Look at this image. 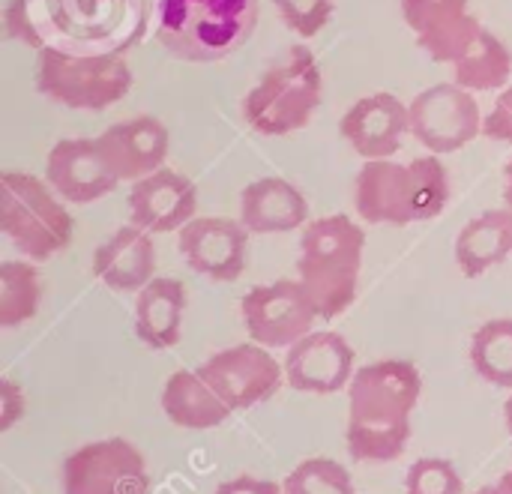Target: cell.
I'll list each match as a JSON object with an SVG mask.
<instances>
[{
	"label": "cell",
	"instance_id": "d590c367",
	"mask_svg": "<svg viewBox=\"0 0 512 494\" xmlns=\"http://www.w3.org/2000/svg\"><path fill=\"white\" fill-rule=\"evenodd\" d=\"M504 423H507V432H510L512 438V396L507 399V405H504Z\"/></svg>",
	"mask_w": 512,
	"mask_h": 494
},
{
	"label": "cell",
	"instance_id": "d6986e66",
	"mask_svg": "<svg viewBox=\"0 0 512 494\" xmlns=\"http://www.w3.org/2000/svg\"><path fill=\"white\" fill-rule=\"evenodd\" d=\"M93 276L117 294H138L156 276L153 234L132 222L108 234L93 252Z\"/></svg>",
	"mask_w": 512,
	"mask_h": 494
},
{
	"label": "cell",
	"instance_id": "5bb4252c",
	"mask_svg": "<svg viewBox=\"0 0 512 494\" xmlns=\"http://www.w3.org/2000/svg\"><path fill=\"white\" fill-rule=\"evenodd\" d=\"M180 255L210 282H237L246 270L249 228L240 219L195 216L180 228Z\"/></svg>",
	"mask_w": 512,
	"mask_h": 494
},
{
	"label": "cell",
	"instance_id": "7402d4cb",
	"mask_svg": "<svg viewBox=\"0 0 512 494\" xmlns=\"http://www.w3.org/2000/svg\"><path fill=\"white\" fill-rule=\"evenodd\" d=\"M159 405L162 414L186 432H210L234 417V411L222 402V396L204 381L198 369H177L174 375H168Z\"/></svg>",
	"mask_w": 512,
	"mask_h": 494
},
{
	"label": "cell",
	"instance_id": "cb8c5ba5",
	"mask_svg": "<svg viewBox=\"0 0 512 494\" xmlns=\"http://www.w3.org/2000/svg\"><path fill=\"white\" fill-rule=\"evenodd\" d=\"M450 66H453V81L462 84L465 90H471V93L498 90L501 93L510 84L512 51L501 36H495L489 27H483Z\"/></svg>",
	"mask_w": 512,
	"mask_h": 494
},
{
	"label": "cell",
	"instance_id": "d4e9b609",
	"mask_svg": "<svg viewBox=\"0 0 512 494\" xmlns=\"http://www.w3.org/2000/svg\"><path fill=\"white\" fill-rule=\"evenodd\" d=\"M42 303V279L30 258L0 264V327L15 330L36 318Z\"/></svg>",
	"mask_w": 512,
	"mask_h": 494
},
{
	"label": "cell",
	"instance_id": "7a4b0ae2",
	"mask_svg": "<svg viewBox=\"0 0 512 494\" xmlns=\"http://www.w3.org/2000/svg\"><path fill=\"white\" fill-rule=\"evenodd\" d=\"M450 201V174L438 153L414 162L366 159L354 180V210L372 225H417L432 222Z\"/></svg>",
	"mask_w": 512,
	"mask_h": 494
},
{
	"label": "cell",
	"instance_id": "6da1fadb",
	"mask_svg": "<svg viewBox=\"0 0 512 494\" xmlns=\"http://www.w3.org/2000/svg\"><path fill=\"white\" fill-rule=\"evenodd\" d=\"M423 396V375L411 360H375L348 384V456L363 465L396 462L411 441V417Z\"/></svg>",
	"mask_w": 512,
	"mask_h": 494
},
{
	"label": "cell",
	"instance_id": "1f68e13d",
	"mask_svg": "<svg viewBox=\"0 0 512 494\" xmlns=\"http://www.w3.org/2000/svg\"><path fill=\"white\" fill-rule=\"evenodd\" d=\"M27 414V393L15 378H0V432H9Z\"/></svg>",
	"mask_w": 512,
	"mask_h": 494
},
{
	"label": "cell",
	"instance_id": "30bf717a",
	"mask_svg": "<svg viewBox=\"0 0 512 494\" xmlns=\"http://www.w3.org/2000/svg\"><path fill=\"white\" fill-rule=\"evenodd\" d=\"M408 114H411V135L438 156L468 147L474 138L483 135V120H486L477 96L456 81H444L420 90L411 99Z\"/></svg>",
	"mask_w": 512,
	"mask_h": 494
},
{
	"label": "cell",
	"instance_id": "52a82bcc",
	"mask_svg": "<svg viewBox=\"0 0 512 494\" xmlns=\"http://www.w3.org/2000/svg\"><path fill=\"white\" fill-rule=\"evenodd\" d=\"M36 90L72 111H105L132 87V69L123 54H69L45 45L36 57Z\"/></svg>",
	"mask_w": 512,
	"mask_h": 494
},
{
	"label": "cell",
	"instance_id": "2e32d148",
	"mask_svg": "<svg viewBox=\"0 0 512 494\" xmlns=\"http://www.w3.org/2000/svg\"><path fill=\"white\" fill-rule=\"evenodd\" d=\"M402 21L435 63H453L483 30L471 0H399Z\"/></svg>",
	"mask_w": 512,
	"mask_h": 494
},
{
	"label": "cell",
	"instance_id": "f1b7e54d",
	"mask_svg": "<svg viewBox=\"0 0 512 494\" xmlns=\"http://www.w3.org/2000/svg\"><path fill=\"white\" fill-rule=\"evenodd\" d=\"M273 6L285 27H291L303 39L318 36L336 12V0H273Z\"/></svg>",
	"mask_w": 512,
	"mask_h": 494
},
{
	"label": "cell",
	"instance_id": "f546056e",
	"mask_svg": "<svg viewBox=\"0 0 512 494\" xmlns=\"http://www.w3.org/2000/svg\"><path fill=\"white\" fill-rule=\"evenodd\" d=\"M483 135L498 141V144H512V87H504L489 108L483 120Z\"/></svg>",
	"mask_w": 512,
	"mask_h": 494
},
{
	"label": "cell",
	"instance_id": "4dcf8cb0",
	"mask_svg": "<svg viewBox=\"0 0 512 494\" xmlns=\"http://www.w3.org/2000/svg\"><path fill=\"white\" fill-rule=\"evenodd\" d=\"M3 18H6V36H9V39L24 42V45H30V48H45L42 39H39V33H36V27H33V21H30L27 0H9Z\"/></svg>",
	"mask_w": 512,
	"mask_h": 494
},
{
	"label": "cell",
	"instance_id": "83f0119b",
	"mask_svg": "<svg viewBox=\"0 0 512 494\" xmlns=\"http://www.w3.org/2000/svg\"><path fill=\"white\" fill-rule=\"evenodd\" d=\"M405 494H465V480L450 459H417L405 474Z\"/></svg>",
	"mask_w": 512,
	"mask_h": 494
},
{
	"label": "cell",
	"instance_id": "9c48e42d",
	"mask_svg": "<svg viewBox=\"0 0 512 494\" xmlns=\"http://www.w3.org/2000/svg\"><path fill=\"white\" fill-rule=\"evenodd\" d=\"M240 318L252 342L264 348H291L321 321L309 291L300 279H276L255 285L240 300Z\"/></svg>",
	"mask_w": 512,
	"mask_h": 494
},
{
	"label": "cell",
	"instance_id": "7c38bea8",
	"mask_svg": "<svg viewBox=\"0 0 512 494\" xmlns=\"http://www.w3.org/2000/svg\"><path fill=\"white\" fill-rule=\"evenodd\" d=\"M285 384L309 396H333L348 390L357 372V354L342 333L312 330L288 348Z\"/></svg>",
	"mask_w": 512,
	"mask_h": 494
},
{
	"label": "cell",
	"instance_id": "484cf974",
	"mask_svg": "<svg viewBox=\"0 0 512 494\" xmlns=\"http://www.w3.org/2000/svg\"><path fill=\"white\" fill-rule=\"evenodd\" d=\"M468 360L486 384L512 390V318L486 321L471 336Z\"/></svg>",
	"mask_w": 512,
	"mask_h": 494
},
{
	"label": "cell",
	"instance_id": "e0dca14e",
	"mask_svg": "<svg viewBox=\"0 0 512 494\" xmlns=\"http://www.w3.org/2000/svg\"><path fill=\"white\" fill-rule=\"evenodd\" d=\"M342 138L363 159H393L411 132L408 105L393 93H369L357 99L339 123Z\"/></svg>",
	"mask_w": 512,
	"mask_h": 494
},
{
	"label": "cell",
	"instance_id": "e575fe53",
	"mask_svg": "<svg viewBox=\"0 0 512 494\" xmlns=\"http://www.w3.org/2000/svg\"><path fill=\"white\" fill-rule=\"evenodd\" d=\"M504 204L512 210V159L504 168Z\"/></svg>",
	"mask_w": 512,
	"mask_h": 494
},
{
	"label": "cell",
	"instance_id": "ba28073f",
	"mask_svg": "<svg viewBox=\"0 0 512 494\" xmlns=\"http://www.w3.org/2000/svg\"><path fill=\"white\" fill-rule=\"evenodd\" d=\"M63 494H150L147 456L126 438H102L72 450L60 468Z\"/></svg>",
	"mask_w": 512,
	"mask_h": 494
},
{
	"label": "cell",
	"instance_id": "d6a6232c",
	"mask_svg": "<svg viewBox=\"0 0 512 494\" xmlns=\"http://www.w3.org/2000/svg\"><path fill=\"white\" fill-rule=\"evenodd\" d=\"M213 494H282V486L273 483V480H261V477H252V474H240V477H231L222 486H216Z\"/></svg>",
	"mask_w": 512,
	"mask_h": 494
},
{
	"label": "cell",
	"instance_id": "9a60e30c",
	"mask_svg": "<svg viewBox=\"0 0 512 494\" xmlns=\"http://www.w3.org/2000/svg\"><path fill=\"white\" fill-rule=\"evenodd\" d=\"M129 222L150 234H171L189 225L198 213L195 183L171 168H159L129 189Z\"/></svg>",
	"mask_w": 512,
	"mask_h": 494
},
{
	"label": "cell",
	"instance_id": "44dd1931",
	"mask_svg": "<svg viewBox=\"0 0 512 494\" xmlns=\"http://www.w3.org/2000/svg\"><path fill=\"white\" fill-rule=\"evenodd\" d=\"M189 294L180 279L153 276L135 294V339L150 351H168L180 342Z\"/></svg>",
	"mask_w": 512,
	"mask_h": 494
},
{
	"label": "cell",
	"instance_id": "4316f807",
	"mask_svg": "<svg viewBox=\"0 0 512 494\" xmlns=\"http://www.w3.org/2000/svg\"><path fill=\"white\" fill-rule=\"evenodd\" d=\"M282 494H357V489L345 465L327 456H315L300 462L282 480Z\"/></svg>",
	"mask_w": 512,
	"mask_h": 494
},
{
	"label": "cell",
	"instance_id": "ac0fdd59",
	"mask_svg": "<svg viewBox=\"0 0 512 494\" xmlns=\"http://www.w3.org/2000/svg\"><path fill=\"white\" fill-rule=\"evenodd\" d=\"M99 144L117 177L135 183L165 165L171 150V132L159 117L138 114L108 126L99 135Z\"/></svg>",
	"mask_w": 512,
	"mask_h": 494
},
{
	"label": "cell",
	"instance_id": "5b68a950",
	"mask_svg": "<svg viewBox=\"0 0 512 494\" xmlns=\"http://www.w3.org/2000/svg\"><path fill=\"white\" fill-rule=\"evenodd\" d=\"M321 99H324L321 63L309 48L294 45L243 96V117L258 135L279 138L303 129L321 108Z\"/></svg>",
	"mask_w": 512,
	"mask_h": 494
},
{
	"label": "cell",
	"instance_id": "3957f363",
	"mask_svg": "<svg viewBox=\"0 0 512 494\" xmlns=\"http://www.w3.org/2000/svg\"><path fill=\"white\" fill-rule=\"evenodd\" d=\"M363 255L366 234L351 216L336 213L306 222L300 234L297 279L309 291L321 321H333L354 306Z\"/></svg>",
	"mask_w": 512,
	"mask_h": 494
},
{
	"label": "cell",
	"instance_id": "ffe728a7",
	"mask_svg": "<svg viewBox=\"0 0 512 494\" xmlns=\"http://www.w3.org/2000/svg\"><path fill=\"white\" fill-rule=\"evenodd\" d=\"M240 222L249 234H288L306 228L309 201L291 180L261 177L240 192Z\"/></svg>",
	"mask_w": 512,
	"mask_h": 494
},
{
	"label": "cell",
	"instance_id": "4fadbf2b",
	"mask_svg": "<svg viewBox=\"0 0 512 494\" xmlns=\"http://www.w3.org/2000/svg\"><path fill=\"white\" fill-rule=\"evenodd\" d=\"M45 180L66 204H93L123 180L111 168L99 138H63L48 150Z\"/></svg>",
	"mask_w": 512,
	"mask_h": 494
},
{
	"label": "cell",
	"instance_id": "603a6c76",
	"mask_svg": "<svg viewBox=\"0 0 512 494\" xmlns=\"http://www.w3.org/2000/svg\"><path fill=\"white\" fill-rule=\"evenodd\" d=\"M512 255V210L498 207L474 216L456 237V264L462 276L480 279Z\"/></svg>",
	"mask_w": 512,
	"mask_h": 494
},
{
	"label": "cell",
	"instance_id": "277c9868",
	"mask_svg": "<svg viewBox=\"0 0 512 494\" xmlns=\"http://www.w3.org/2000/svg\"><path fill=\"white\" fill-rule=\"evenodd\" d=\"M258 0H159L156 39L186 63H216L249 42Z\"/></svg>",
	"mask_w": 512,
	"mask_h": 494
},
{
	"label": "cell",
	"instance_id": "8fae6325",
	"mask_svg": "<svg viewBox=\"0 0 512 494\" xmlns=\"http://www.w3.org/2000/svg\"><path fill=\"white\" fill-rule=\"evenodd\" d=\"M198 372L234 414L264 405L285 384V366L258 342L222 348L210 354Z\"/></svg>",
	"mask_w": 512,
	"mask_h": 494
},
{
	"label": "cell",
	"instance_id": "836d02e7",
	"mask_svg": "<svg viewBox=\"0 0 512 494\" xmlns=\"http://www.w3.org/2000/svg\"><path fill=\"white\" fill-rule=\"evenodd\" d=\"M471 494H512V468L507 474H501L495 483H489V486H483V489H477V492Z\"/></svg>",
	"mask_w": 512,
	"mask_h": 494
},
{
	"label": "cell",
	"instance_id": "8992f818",
	"mask_svg": "<svg viewBox=\"0 0 512 494\" xmlns=\"http://www.w3.org/2000/svg\"><path fill=\"white\" fill-rule=\"evenodd\" d=\"M0 231L24 258L48 261L69 246L75 219L48 180L6 171L0 177Z\"/></svg>",
	"mask_w": 512,
	"mask_h": 494
}]
</instances>
